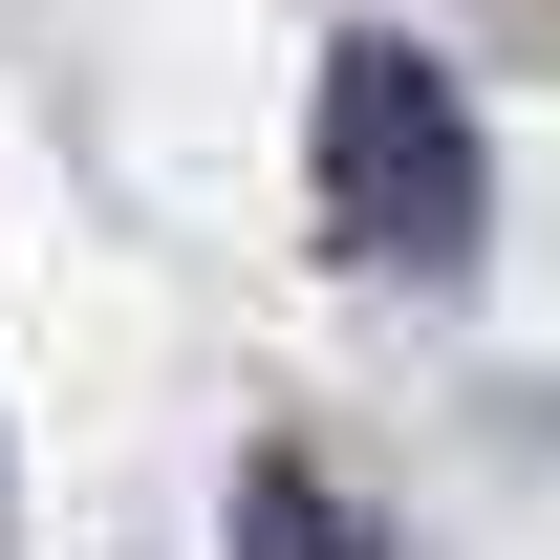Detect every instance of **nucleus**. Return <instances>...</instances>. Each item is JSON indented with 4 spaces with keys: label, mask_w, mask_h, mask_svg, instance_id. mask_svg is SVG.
Instances as JSON below:
<instances>
[{
    "label": "nucleus",
    "mask_w": 560,
    "mask_h": 560,
    "mask_svg": "<svg viewBox=\"0 0 560 560\" xmlns=\"http://www.w3.org/2000/svg\"><path fill=\"white\" fill-rule=\"evenodd\" d=\"M324 215H346V259H388V280L475 259L495 151H475V108H453L431 44H346V66H324Z\"/></svg>",
    "instance_id": "nucleus-1"
}]
</instances>
